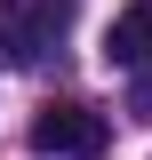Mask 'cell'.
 Listing matches in <instances>:
<instances>
[{
  "mask_svg": "<svg viewBox=\"0 0 152 160\" xmlns=\"http://www.w3.org/2000/svg\"><path fill=\"white\" fill-rule=\"evenodd\" d=\"M72 8L80 0H0V48L16 64H48L72 32Z\"/></svg>",
  "mask_w": 152,
  "mask_h": 160,
  "instance_id": "6da1fadb",
  "label": "cell"
},
{
  "mask_svg": "<svg viewBox=\"0 0 152 160\" xmlns=\"http://www.w3.org/2000/svg\"><path fill=\"white\" fill-rule=\"evenodd\" d=\"M152 56V0H128L112 24H104V64L112 72H136V64Z\"/></svg>",
  "mask_w": 152,
  "mask_h": 160,
  "instance_id": "3957f363",
  "label": "cell"
},
{
  "mask_svg": "<svg viewBox=\"0 0 152 160\" xmlns=\"http://www.w3.org/2000/svg\"><path fill=\"white\" fill-rule=\"evenodd\" d=\"M104 112H88V104H40L32 112V152H48V160H96L104 152Z\"/></svg>",
  "mask_w": 152,
  "mask_h": 160,
  "instance_id": "7a4b0ae2",
  "label": "cell"
},
{
  "mask_svg": "<svg viewBox=\"0 0 152 160\" xmlns=\"http://www.w3.org/2000/svg\"><path fill=\"white\" fill-rule=\"evenodd\" d=\"M128 104H136V112L152 120V56H144V64H136V72H128Z\"/></svg>",
  "mask_w": 152,
  "mask_h": 160,
  "instance_id": "277c9868",
  "label": "cell"
}]
</instances>
